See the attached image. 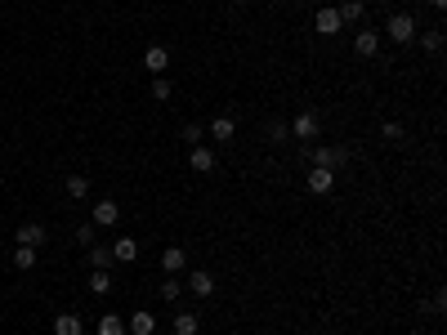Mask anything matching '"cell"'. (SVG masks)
Segmentation results:
<instances>
[{"label":"cell","instance_id":"obj_1","mask_svg":"<svg viewBox=\"0 0 447 335\" xmlns=\"http://www.w3.org/2000/svg\"><path fill=\"white\" fill-rule=\"evenodd\" d=\"M385 36H389L394 45L416 41V18L412 14H389V18H385Z\"/></svg>","mask_w":447,"mask_h":335},{"label":"cell","instance_id":"obj_2","mask_svg":"<svg viewBox=\"0 0 447 335\" xmlns=\"http://www.w3.org/2000/svg\"><path fill=\"white\" fill-rule=\"evenodd\" d=\"M340 27H345V22H340V9H335V5H322L318 14H313V32H318V36H335Z\"/></svg>","mask_w":447,"mask_h":335},{"label":"cell","instance_id":"obj_3","mask_svg":"<svg viewBox=\"0 0 447 335\" xmlns=\"http://www.w3.org/2000/svg\"><path fill=\"white\" fill-rule=\"evenodd\" d=\"M313 165L318 170H340V165H349V148H313Z\"/></svg>","mask_w":447,"mask_h":335},{"label":"cell","instance_id":"obj_4","mask_svg":"<svg viewBox=\"0 0 447 335\" xmlns=\"http://www.w3.org/2000/svg\"><path fill=\"white\" fill-rule=\"evenodd\" d=\"M161 268H166V278H179V273L188 268V250L184 246H166L161 250Z\"/></svg>","mask_w":447,"mask_h":335},{"label":"cell","instance_id":"obj_5","mask_svg":"<svg viewBox=\"0 0 447 335\" xmlns=\"http://www.w3.org/2000/svg\"><path fill=\"white\" fill-rule=\"evenodd\" d=\"M143 67H148L152 76H166V71H171V50H166V45H152V50L143 54Z\"/></svg>","mask_w":447,"mask_h":335},{"label":"cell","instance_id":"obj_6","mask_svg":"<svg viewBox=\"0 0 447 335\" xmlns=\"http://www.w3.org/2000/svg\"><path fill=\"white\" fill-rule=\"evenodd\" d=\"M107 250H112L116 264H135V259H139V242H135V237H116Z\"/></svg>","mask_w":447,"mask_h":335},{"label":"cell","instance_id":"obj_7","mask_svg":"<svg viewBox=\"0 0 447 335\" xmlns=\"http://www.w3.org/2000/svg\"><path fill=\"white\" fill-rule=\"evenodd\" d=\"M116 219H121V206L116 201H99V206H94V228H116Z\"/></svg>","mask_w":447,"mask_h":335},{"label":"cell","instance_id":"obj_8","mask_svg":"<svg viewBox=\"0 0 447 335\" xmlns=\"http://www.w3.org/2000/svg\"><path fill=\"white\" fill-rule=\"evenodd\" d=\"M331 188H335V170H318V165H313V170H309V193L313 197H327Z\"/></svg>","mask_w":447,"mask_h":335},{"label":"cell","instance_id":"obj_9","mask_svg":"<svg viewBox=\"0 0 447 335\" xmlns=\"http://www.w3.org/2000/svg\"><path fill=\"white\" fill-rule=\"evenodd\" d=\"M184 286H188V291H192V295H197V300H206V295H215V278H211V273H206V268H197V273H188V282H184Z\"/></svg>","mask_w":447,"mask_h":335},{"label":"cell","instance_id":"obj_10","mask_svg":"<svg viewBox=\"0 0 447 335\" xmlns=\"http://www.w3.org/2000/svg\"><path fill=\"white\" fill-rule=\"evenodd\" d=\"M354 54L358 58H376L380 54V32H358L354 36Z\"/></svg>","mask_w":447,"mask_h":335},{"label":"cell","instance_id":"obj_11","mask_svg":"<svg viewBox=\"0 0 447 335\" xmlns=\"http://www.w3.org/2000/svg\"><path fill=\"white\" fill-rule=\"evenodd\" d=\"M313 135H318V116H313V112H300L295 116V121H291V139H313Z\"/></svg>","mask_w":447,"mask_h":335},{"label":"cell","instance_id":"obj_12","mask_svg":"<svg viewBox=\"0 0 447 335\" xmlns=\"http://www.w3.org/2000/svg\"><path fill=\"white\" fill-rule=\"evenodd\" d=\"M54 335H86L81 313H58V317H54Z\"/></svg>","mask_w":447,"mask_h":335},{"label":"cell","instance_id":"obj_13","mask_svg":"<svg viewBox=\"0 0 447 335\" xmlns=\"http://www.w3.org/2000/svg\"><path fill=\"white\" fill-rule=\"evenodd\" d=\"M188 165H192V170H201V175H211L215 170V152L206 148V143H197V148L188 152Z\"/></svg>","mask_w":447,"mask_h":335},{"label":"cell","instance_id":"obj_14","mask_svg":"<svg viewBox=\"0 0 447 335\" xmlns=\"http://www.w3.org/2000/svg\"><path fill=\"white\" fill-rule=\"evenodd\" d=\"M206 135H211L215 143H228V139H233V135H237V125H233V116H215V121H211V130H206Z\"/></svg>","mask_w":447,"mask_h":335},{"label":"cell","instance_id":"obj_15","mask_svg":"<svg viewBox=\"0 0 447 335\" xmlns=\"http://www.w3.org/2000/svg\"><path fill=\"white\" fill-rule=\"evenodd\" d=\"M126 331L130 335H156V317L152 313H135V317H126Z\"/></svg>","mask_w":447,"mask_h":335},{"label":"cell","instance_id":"obj_16","mask_svg":"<svg viewBox=\"0 0 447 335\" xmlns=\"http://www.w3.org/2000/svg\"><path fill=\"white\" fill-rule=\"evenodd\" d=\"M335 9H340V22H345V27H349V22H362V18H367V5H362V0H340Z\"/></svg>","mask_w":447,"mask_h":335},{"label":"cell","instance_id":"obj_17","mask_svg":"<svg viewBox=\"0 0 447 335\" xmlns=\"http://www.w3.org/2000/svg\"><path fill=\"white\" fill-rule=\"evenodd\" d=\"M41 242H45V224H22V228H18V246H36V250H41Z\"/></svg>","mask_w":447,"mask_h":335},{"label":"cell","instance_id":"obj_18","mask_svg":"<svg viewBox=\"0 0 447 335\" xmlns=\"http://www.w3.org/2000/svg\"><path fill=\"white\" fill-rule=\"evenodd\" d=\"M63 188H67V197H72V201L90 197V179H86V175H67V179H63Z\"/></svg>","mask_w":447,"mask_h":335},{"label":"cell","instance_id":"obj_19","mask_svg":"<svg viewBox=\"0 0 447 335\" xmlns=\"http://www.w3.org/2000/svg\"><path fill=\"white\" fill-rule=\"evenodd\" d=\"M99 335H130L126 331V317H121V313H103L99 317Z\"/></svg>","mask_w":447,"mask_h":335},{"label":"cell","instance_id":"obj_20","mask_svg":"<svg viewBox=\"0 0 447 335\" xmlns=\"http://www.w3.org/2000/svg\"><path fill=\"white\" fill-rule=\"evenodd\" d=\"M197 331H201L197 313H175V335H197Z\"/></svg>","mask_w":447,"mask_h":335},{"label":"cell","instance_id":"obj_21","mask_svg":"<svg viewBox=\"0 0 447 335\" xmlns=\"http://www.w3.org/2000/svg\"><path fill=\"white\" fill-rule=\"evenodd\" d=\"M90 264L99 268V273H107V268L116 264V259H112V250H107V246H90Z\"/></svg>","mask_w":447,"mask_h":335},{"label":"cell","instance_id":"obj_22","mask_svg":"<svg viewBox=\"0 0 447 335\" xmlns=\"http://www.w3.org/2000/svg\"><path fill=\"white\" fill-rule=\"evenodd\" d=\"M14 268H22V273L36 268V246H18L14 250Z\"/></svg>","mask_w":447,"mask_h":335},{"label":"cell","instance_id":"obj_23","mask_svg":"<svg viewBox=\"0 0 447 335\" xmlns=\"http://www.w3.org/2000/svg\"><path fill=\"white\" fill-rule=\"evenodd\" d=\"M179 139H184V143H188V148H197V143H201V139H206V130H201L197 121H188L184 130H179Z\"/></svg>","mask_w":447,"mask_h":335},{"label":"cell","instance_id":"obj_24","mask_svg":"<svg viewBox=\"0 0 447 335\" xmlns=\"http://www.w3.org/2000/svg\"><path fill=\"white\" fill-rule=\"evenodd\" d=\"M179 295H184V282H179V278H166V282H161V300H166V304H175Z\"/></svg>","mask_w":447,"mask_h":335},{"label":"cell","instance_id":"obj_25","mask_svg":"<svg viewBox=\"0 0 447 335\" xmlns=\"http://www.w3.org/2000/svg\"><path fill=\"white\" fill-rule=\"evenodd\" d=\"M90 291H94V295H107V291H112V278L94 268V273H90Z\"/></svg>","mask_w":447,"mask_h":335},{"label":"cell","instance_id":"obj_26","mask_svg":"<svg viewBox=\"0 0 447 335\" xmlns=\"http://www.w3.org/2000/svg\"><path fill=\"white\" fill-rule=\"evenodd\" d=\"M380 139H385V143H398V139H403V125H398V121H385V125H380Z\"/></svg>","mask_w":447,"mask_h":335},{"label":"cell","instance_id":"obj_27","mask_svg":"<svg viewBox=\"0 0 447 335\" xmlns=\"http://www.w3.org/2000/svg\"><path fill=\"white\" fill-rule=\"evenodd\" d=\"M152 99H156V103L171 99V81H166V76H156V81H152Z\"/></svg>","mask_w":447,"mask_h":335},{"label":"cell","instance_id":"obj_28","mask_svg":"<svg viewBox=\"0 0 447 335\" xmlns=\"http://www.w3.org/2000/svg\"><path fill=\"white\" fill-rule=\"evenodd\" d=\"M94 233H99V228H94V224H81V228H76V242L90 250V246H94Z\"/></svg>","mask_w":447,"mask_h":335},{"label":"cell","instance_id":"obj_29","mask_svg":"<svg viewBox=\"0 0 447 335\" xmlns=\"http://www.w3.org/2000/svg\"><path fill=\"white\" fill-rule=\"evenodd\" d=\"M425 50H429V54L443 50V32H425Z\"/></svg>","mask_w":447,"mask_h":335},{"label":"cell","instance_id":"obj_30","mask_svg":"<svg viewBox=\"0 0 447 335\" xmlns=\"http://www.w3.org/2000/svg\"><path fill=\"white\" fill-rule=\"evenodd\" d=\"M434 5H439V9H447V0H434Z\"/></svg>","mask_w":447,"mask_h":335},{"label":"cell","instance_id":"obj_31","mask_svg":"<svg viewBox=\"0 0 447 335\" xmlns=\"http://www.w3.org/2000/svg\"><path fill=\"white\" fill-rule=\"evenodd\" d=\"M233 5H251V0H233Z\"/></svg>","mask_w":447,"mask_h":335},{"label":"cell","instance_id":"obj_32","mask_svg":"<svg viewBox=\"0 0 447 335\" xmlns=\"http://www.w3.org/2000/svg\"><path fill=\"white\" fill-rule=\"evenodd\" d=\"M335 5H340V0H335Z\"/></svg>","mask_w":447,"mask_h":335}]
</instances>
